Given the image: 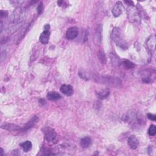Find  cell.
Listing matches in <instances>:
<instances>
[{
    "label": "cell",
    "instance_id": "1",
    "mask_svg": "<svg viewBox=\"0 0 156 156\" xmlns=\"http://www.w3.org/2000/svg\"><path fill=\"white\" fill-rule=\"evenodd\" d=\"M93 79L98 83L114 87L115 88H119L121 86L122 82L119 78L114 76H93Z\"/></svg>",
    "mask_w": 156,
    "mask_h": 156
},
{
    "label": "cell",
    "instance_id": "2",
    "mask_svg": "<svg viewBox=\"0 0 156 156\" xmlns=\"http://www.w3.org/2000/svg\"><path fill=\"white\" fill-rule=\"evenodd\" d=\"M112 38L117 45L123 49H127L128 46L122 36V32L119 28H115L112 32Z\"/></svg>",
    "mask_w": 156,
    "mask_h": 156
},
{
    "label": "cell",
    "instance_id": "3",
    "mask_svg": "<svg viewBox=\"0 0 156 156\" xmlns=\"http://www.w3.org/2000/svg\"><path fill=\"white\" fill-rule=\"evenodd\" d=\"M127 16L129 20L135 25H140L141 22V17L138 9L134 6L128 7L127 9Z\"/></svg>",
    "mask_w": 156,
    "mask_h": 156
},
{
    "label": "cell",
    "instance_id": "4",
    "mask_svg": "<svg viewBox=\"0 0 156 156\" xmlns=\"http://www.w3.org/2000/svg\"><path fill=\"white\" fill-rule=\"evenodd\" d=\"M43 132L45 135V139L48 142H52L54 141L56 137H57V134L54 129H53L51 127H45L42 129Z\"/></svg>",
    "mask_w": 156,
    "mask_h": 156
},
{
    "label": "cell",
    "instance_id": "5",
    "mask_svg": "<svg viewBox=\"0 0 156 156\" xmlns=\"http://www.w3.org/2000/svg\"><path fill=\"white\" fill-rule=\"evenodd\" d=\"M124 9L122 3L121 2H118L117 3H115V5H114L112 9V15L115 17H118L121 15V14L124 11Z\"/></svg>",
    "mask_w": 156,
    "mask_h": 156
},
{
    "label": "cell",
    "instance_id": "6",
    "mask_svg": "<svg viewBox=\"0 0 156 156\" xmlns=\"http://www.w3.org/2000/svg\"><path fill=\"white\" fill-rule=\"evenodd\" d=\"M146 46L148 49L149 51L151 53H153L155 51V37L154 35L149 36V37L146 40Z\"/></svg>",
    "mask_w": 156,
    "mask_h": 156
},
{
    "label": "cell",
    "instance_id": "7",
    "mask_svg": "<svg viewBox=\"0 0 156 156\" xmlns=\"http://www.w3.org/2000/svg\"><path fill=\"white\" fill-rule=\"evenodd\" d=\"M23 9L21 8H17L12 13L11 16V19L14 23H17L19 22L20 19L22 18L23 15Z\"/></svg>",
    "mask_w": 156,
    "mask_h": 156
},
{
    "label": "cell",
    "instance_id": "8",
    "mask_svg": "<svg viewBox=\"0 0 156 156\" xmlns=\"http://www.w3.org/2000/svg\"><path fill=\"white\" fill-rule=\"evenodd\" d=\"M79 34L78 28L76 27H71L68 29L66 32V37L68 40H73L76 38Z\"/></svg>",
    "mask_w": 156,
    "mask_h": 156
},
{
    "label": "cell",
    "instance_id": "9",
    "mask_svg": "<svg viewBox=\"0 0 156 156\" xmlns=\"http://www.w3.org/2000/svg\"><path fill=\"white\" fill-rule=\"evenodd\" d=\"M2 129L8 131H22V128L17 124L12 123H6L2 126Z\"/></svg>",
    "mask_w": 156,
    "mask_h": 156
},
{
    "label": "cell",
    "instance_id": "10",
    "mask_svg": "<svg viewBox=\"0 0 156 156\" xmlns=\"http://www.w3.org/2000/svg\"><path fill=\"white\" fill-rule=\"evenodd\" d=\"M102 27L101 24H99L95 31V40L96 45H100L102 41Z\"/></svg>",
    "mask_w": 156,
    "mask_h": 156
},
{
    "label": "cell",
    "instance_id": "11",
    "mask_svg": "<svg viewBox=\"0 0 156 156\" xmlns=\"http://www.w3.org/2000/svg\"><path fill=\"white\" fill-rule=\"evenodd\" d=\"M60 90L62 93H64V95L68 96H71L74 92L73 87L70 85H67V84L62 85L60 88Z\"/></svg>",
    "mask_w": 156,
    "mask_h": 156
},
{
    "label": "cell",
    "instance_id": "12",
    "mask_svg": "<svg viewBox=\"0 0 156 156\" xmlns=\"http://www.w3.org/2000/svg\"><path fill=\"white\" fill-rule=\"evenodd\" d=\"M128 144L132 149H137L139 146V141L135 135H131L129 137L128 141Z\"/></svg>",
    "mask_w": 156,
    "mask_h": 156
},
{
    "label": "cell",
    "instance_id": "13",
    "mask_svg": "<svg viewBox=\"0 0 156 156\" xmlns=\"http://www.w3.org/2000/svg\"><path fill=\"white\" fill-rule=\"evenodd\" d=\"M110 94V90L109 88H105L98 90L96 91V96L100 99H105L107 98Z\"/></svg>",
    "mask_w": 156,
    "mask_h": 156
},
{
    "label": "cell",
    "instance_id": "14",
    "mask_svg": "<svg viewBox=\"0 0 156 156\" xmlns=\"http://www.w3.org/2000/svg\"><path fill=\"white\" fill-rule=\"evenodd\" d=\"M38 120V119L37 117H36V116L33 117L31 118V120L29 121H28V123L23 128H22V131H23V132L26 131L28 130L29 129L34 127L35 125V124L37 123Z\"/></svg>",
    "mask_w": 156,
    "mask_h": 156
},
{
    "label": "cell",
    "instance_id": "15",
    "mask_svg": "<svg viewBox=\"0 0 156 156\" xmlns=\"http://www.w3.org/2000/svg\"><path fill=\"white\" fill-rule=\"evenodd\" d=\"M49 36H50V32L49 31H47V30H45L41 34L40 36V42L43 44V45H46L48 44V41H49Z\"/></svg>",
    "mask_w": 156,
    "mask_h": 156
},
{
    "label": "cell",
    "instance_id": "16",
    "mask_svg": "<svg viewBox=\"0 0 156 156\" xmlns=\"http://www.w3.org/2000/svg\"><path fill=\"white\" fill-rule=\"evenodd\" d=\"M110 59L112 64L115 67H118L121 64L120 59L115 53H111Z\"/></svg>",
    "mask_w": 156,
    "mask_h": 156
},
{
    "label": "cell",
    "instance_id": "17",
    "mask_svg": "<svg viewBox=\"0 0 156 156\" xmlns=\"http://www.w3.org/2000/svg\"><path fill=\"white\" fill-rule=\"evenodd\" d=\"M47 98L50 101H56L61 99V95L56 91H50L47 94Z\"/></svg>",
    "mask_w": 156,
    "mask_h": 156
},
{
    "label": "cell",
    "instance_id": "18",
    "mask_svg": "<svg viewBox=\"0 0 156 156\" xmlns=\"http://www.w3.org/2000/svg\"><path fill=\"white\" fill-rule=\"evenodd\" d=\"M80 143H81V146L82 148H87L90 146V144L91 143V140L90 137H85L81 139Z\"/></svg>",
    "mask_w": 156,
    "mask_h": 156
},
{
    "label": "cell",
    "instance_id": "19",
    "mask_svg": "<svg viewBox=\"0 0 156 156\" xmlns=\"http://www.w3.org/2000/svg\"><path fill=\"white\" fill-rule=\"evenodd\" d=\"M20 146H22L24 152H28L29 150L31 149L32 144L30 141L28 140V141H26L21 143Z\"/></svg>",
    "mask_w": 156,
    "mask_h": 156
},
{
    "label": "cell",
    "instance_id": "20",
    "mask_svg": "<svg viewBox=\"0 0 156 156\" xmlns=\"http://www.w3.org/2000/svg\"><path fill=\"white\" fill-rule=\"evenodd\" d=\"M98 58L102 64H106V55L103 50H99L98 53Z\"/></svg>",
    "mask_w": 156,
    "mask_h": 156
},
{
    "label": "cell",
    "instance_id": "21",
    "mask_svg": "<svg viewBox=\"0 0 156 156\" xmlns=\"http://www.w3.org/2000/svg\"><path fill=\"white\" fill-rule=\"evenodd\" d=\"M123 65L124 66V67L126 68H128V69H133L135 67V64L133 62H132L128 60H124L123 61Z\"/></svg>",
    "mask_w": 156,
    "mask_h": 156
},
{
    "label": "cell",
    "instance_id": "22",
    "mask_svg": "<svg viewBox=\"0 0 156 156\" xmlns=\"http://www.w3.org/2000/svg\"><path fill=\"white\" fill-rule=\"evenodd\" d=\"M148 134L150 136H154L156 134V128L155 125L152 124L150 126L148 129Z\"/></svg>",
    "mask_w": 156,
    "mask_h": 156
},
{
    "label": "cell",
    "instance_id": "23",
    "mask_svg": "<svg viewBox=\"0 0 156 156\" xmlns=\"http://www.w3.org/2000/svg\"><path fill=\"white\" fill-rule=\"evenodd\" d=\"M43 3L41 2L39 5L38 6V8H37V12L39 15L41 14V13L43 12Z\"/></svg>",
    "mask_w": 156,
    "mask_h": 156
},
{
    "label": "cell",
    "instance_id": "24",
    "mask_svg": "<svg viewBox=\"0 0 156 156\" xmlns=\"http://www.w3.org/2000/svg\"><path fill=\"white\" fill-rule=\"evenodd\" d=\"M154 151H155V148H154V147L153 146H149V147L148 148V153H149V155H152V152H153L154 155H155V152Z\"/></svg>",
    "mask_w": 156,
    "mask_h": 156
},
{
    "label": "cell",
    "instance_id": "25",
    "mask_svg": "<svg viewBox=\"0 0 156 156\" xmlns=\"http://www.w3.org/2000/svg\"><path fill=\"white\" fill-rule=\"evenodd\" d=\"M147 117H148V118L150 120H152V121H155V115H153V114H148L147 115Z\"/></svg>",
    "mask_w": 156,
    "mask_h": 156
},
{
    "label": "cell",
    "instance_id": "26",
    "mask_svg": "<svg viewBox=\"0 0 156 156\" xmlns=\"http://www.w3.org/2000/svg\"><path fill=\"white\" fill-rule=\"evenodd\" d=\"M8 15V14L6 11H4L3 10L1 11L0 12V16H1L2 18H5V17H7Z\"/></svg>",
    "mask_w": 156,
    "mask_h": 156
},
{
    "label": "cell",
    "instance_id": "27",
    "mask_svg": "<svg viewBox=\"0 0 156 156\" xmlns=\"http://www.w3.org/2000/svg\"><path fill=\"white\" fill-rule=\"evenodd\" d=\"M124 3H126L127 5H129V6H134V2H132V1H124Z\"/></svg>",
    "mask_w": 156,
    "mask_h": 156
}]
</instances>
